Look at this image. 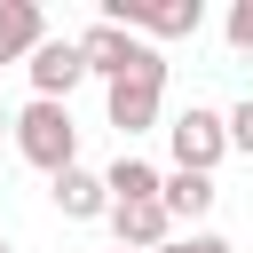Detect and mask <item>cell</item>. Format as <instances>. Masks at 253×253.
<instances>
[{"mask_svg": "<svg viewBox=\"0 0 253 253\" xmlns=\"http://www.w3.org/2000/svg\"><path fill=\"white\" fill-rule=\"evenodd\" d=\"M16 150H24V166H40L47 182L55 174H71L79 166V126H71V103H24L16 111Z\"/></svg>", "mask_w": 253, "mask_h": 253, "instance_id": "obj_1", "label": "cell"}, {"mask_svg": "<svg viewBox=\"0 0 253 253\" xmlns=\"http://www.w3.org/2000/svg\"><path fill=\"white\" fill-rule=\"evenodd\" d=\"M103 24H119V32H134V40H198V24H206V0H103Z\"/></svg>", "mask_w": 253, "mask_h": 253, "instance_id": "obj_2", "label": "cell"}, {"mask_svg": "<svg viewBox=\"0 0 253 253\" xmlns=\"http://www.w3.org/2000/svg\"><path fill=\"white\" fill-rule=\"evenodd\" d=\"M79 40V55H87V79H103V87H119V79H134V71H150V63H166L150 40H134V32H119V24H87V32H71Z\"/></svg>", "mask_w": 253, "mask_h": 253, "instance_id": "obj_3", "label": "cell"}, {"mask_svg": "<svg viewBox=\"0 0 253 253\" xmlns=\"http://www.w3.org/2000/svg\"><path fill=\"white\" fill-rule=\"evenodd\" d=\"M166 142H174V166H182V174H213V166L229 158V111L190 103V111L166 119Z\"/></svg>", "mask_w": 253, "mask_h": 253, "instance_id": "obj_4", "label": "cell"}, {"mask_svg": "<svg viewBox=\"0 0 253 253\" xmlns=\"http://www.w3.org/2000/svg\"><path fill=\"white\" fill-rule=\"evenodd\" d=\"M158 111H166V63H150V71H134V79H119V87H103V119L134 142V134H150L158 126Z\"/></svg>", "mask_w": 253, "mask_h": 253, "instance_id": "obj_5", "label": "cell"}, {"mask_svg": "<svg viewBox=\"0 0 253 253\" xmlns=\"http://www.w3.org/2000/svg\"><path fill=\"white\" fill-rule=\"evenodd\" d=\"M111 237H119V253H166L182 229H174L166 198H142V206H111Z\"/></svg>", "mask_w": 253, "mask_h": 253, "instance_id": "obj_6", "label": "cell"}, {"mask_svg": "<svg viewBox=\"0 0 253 253\" xmlns=\"http://www.w3.org/2000/svg\"><path fill=\"white\" fill-rule=\"evenodd\" d=\"M24 71H32V95L40 103H71V87L87 79V55H79V40H47Z\"/></svg>", "mask_w": 253, "mask_h": 253, "instance_id": "obj_7", "label": "cell"}, {"mask_svg": "<svg viewBox=\"0 0 253 253\" xmlns=\"http://www.w3.org/2000/svg\"><path fill=\"white\" fill-rule=\"evenodd\" d=\"M47 198H55V213H63V221H111V182H103L95 166L55 174V182H47Z\"/></svg>", "mask_w": 253, "mask_h": 253, "instance_id": "obj_8", "label": "cell"}, {"mask_svg": "<svg viewBox=\"0 0 253 253\" xmlns=\"http://www.w3.org/2000/svg\"><path fill=\"white\" fill-rule=\"evenodd\" d=\"M47 40H55V32H47L40 0H0V63H32Z\"/></svg>", "mask_w": 253, "mask_h": 253, "instance_id": "obj_9", "label": "cell"}, {"mask_svg": "<svg viewBox=\"0 0 253 253\" xmlns=\"http://www.w3.org/2000/svg\"><path fill=\"white\" fill-rule=\"evenodd\" d=\"M158 198H166V213H174V229H206V213H213V198H221V182H213V174H182V166H174Z\"/></svg>", "mask_w": 253, "mask_h": 253, "instance_id": "obj_10", "label": "cell"}, {"mask_svg": "<svg viewBox=\"0 0 253 253\" xmlns=\"http://www.w3.org/2000/svg\"><path fill=\"white\" fill-rule=\"evenodd\" d=\"M103 182H111V206H142V198H158V190H166V174H158L150 158H134V150H126Z\"/></svg>", "mask_w": 253, "mask_h": 253, "instance_id": "obj_11", "label": "cell"}, {"mask_svg": "<svg viewBox=\"0 0 253 253\" xmlns=\"http://www.w3.org/2000/svg\"><path fill=\"white\" fill-rule=\"evenodd\" d=\"M221 40H229L237 55H253V0H229V16H221Z\"/></svg>", "mask_w": 253, "mask_h": 253, "instance_id": "obj_12", "label": "cell"}, {"mask_svg": "<svg viewBox=\"0 0 253 253\" xmlns=\"http://www.w3.org/2000/svg\"><path fill=\"white\" fill-rule=\"evenodd\" d=\"M229 150H237V158H253V95H245V103H229Z\"/></svg>", "mask_w": 253, "mask_h": 253, "instance_id": "obj_13", "label": "cell"}, {"mask_svg": "<svg viewBox=\"0 0 253 253\" xmlns=\"http://www.w3.org/2000/svg\"><path fill=\"white\" fill-rule=\"evenodd\" d=\"M166 253H237V245H229V237H213V229H182Z\"/></svg>", "mask_w": 253, "mask_h": 253, "instance_id": "obj_14", "label": "cell"}, {"mask_svg": "<svg viewBox=\"0 0 253 253\" xmlns=\"http://www.w3.org/2000/svg\"><path fill=\"white\" fill-rule=\"evenodd\" d=\"M0 134H16V111H8V103H0Z\"/></svg>", "mask_w": 253, "mask_h": 253, "instance_id": "obj_15", "label": "cell"}, {"mask_svg": "<svg viewBox=\"0 0 253 253\" xmlns=\"http://www.w3.org/2000/svg\"><path fill=\"white\" fill-rule=\"evenodd\" d=\"M0 253H8V237H0Z\"/></svg>", "mask_w": 253, "mask_h": 253, "instance_id": "obj_16", "label": "cell"}, {"mask_svg": "<svg viewBox=\"0 0 253 253\" xmlns=\"http://www.w3.org/2000/svg\"><path fill=\"white\" fill-rule=\"evenodd\" d=\"M111 253H119V245H111Z\"/></svg>", "mask_w": 253, "mask_h": 253, "instance_id": "obj_17", "label": "cell"}]
</instances>
